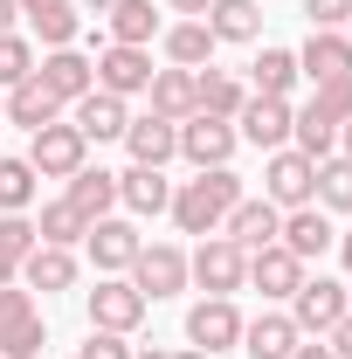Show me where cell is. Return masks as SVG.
Here are the masks:
<instances>
[{"instance_id": "14", "label": "cell", "mask_w": 352, "mask_h": 359, "mask_svg": "<svg viewBox=\"0 0 352 359\" xmlns=\"http://www.w3.org/2000/svg\"><path fill=\"white\" fill-rule=\"evenodd\" d=\"M83 249H90V263L104 269V276H125V269H132V256L145 249V235H138L132 222L97 215V222H90V235H83Z\"/></svg>"}, {"instance_id": "4", "label": "cell", "mask_w": 352, "mask_h": 359, "mask_svg": "<svg viewBox=\"0 0 352 359\" xmlns=\"http://www.w3.org/2000/svg\"><path fill=\"white\" fill-rule=\"evenodd\" d=\"M21 159H28L42 180H69L90 159V138L76 132L69 118H55V125H42V132H28V152H21Z\"/></svg>"}, {"instance_id": "53", "label": "cell", "mask_w": 352, "mask_h": 359, "mask_svg": "<svg viewBox=\"0 0 352 359\" xmlns=\"http://www.w3.org/2000/svg\"><path fill=\"white\" fill-rule=\"evenodd\" d=\"M346 42H352V14H346Z\"/></svg>"}, {"instance_id": "1", "label": "cell", "mask_w": 352, "mask_h": 359, "mask_svg": "<svg viewBox=\"0 0 352 359\" xmlns=\"http://www.w3.org/2000/svg\"><path fill=\"white\" fill-rule=\"evenodd\" d=\"M235 201H242V173H235V166H208V173H194L173 194L166 215L180 222V235H221V222H228Z\"/></svg>"}, {"instance_id": "26", "label": "cell", "mask_w": 352, "mask_h": 359, "mask_svg": "<svg viewBox=\"0 0 352 359\" xmlns=\"http://www.w3.org/2000/svg\"><path fill=\"white\" fill-rule=\"evenodd\" d=\"M201 21H208L215 42H256V35H263V7H256V0H215Z\"/></svg>"}, {"instance_id": "55", "label": "cell", "mask_w": 352, "mask_h": 359, "mask_svg": "<svg viewBox=\"0 0 352 359\" xmlns=\"http://www.w3.org/2000/svg\"><path fill=\"white\" fill-rule=\"evenodd\" d=\"M346 297H352V290H346Z\"/></svg>"}, {"instance_id": "48", "label": "cell", "mask_w": 352, "mask_h": 359, "mask_svg": "<svg viewBox=\"0 0 352 359\" xmlns=\"http://www.w3.org/2000/svg\"><path fill=\"white\" fill-rule=\"evenodd\" d=\"M339 263L352 269V228H346V235H339Z\"/></svg>"}, {"instance_id": "36", "label": "cell", "mask_w": 352, "mask_h": 359, "mask_svg": "<svg viewBox=\"0 0 352 359\" xmlns=\"http://www.w3.org/2000/svg\"><path fill=\"white\" fill-rule=\"evenodd\" d=\"M35 76V42L28 35H0V90L28 83Z\"/></svg>"}, {"instance_id": "29", "label": "cell", "mask_w": 352, "mask_h": 359, "mask_svg": "<svg viewBox=\"0 0 352 359\" xmlns=\"http://www.w3.org/2000/svg\"><path fill=\"white\" fill-rule=\"evenodd\" d=\"M104 28H111V42H125V48H152L159 14H152V0H118V7L104 14Z\"/></svg>"}, {"instance_id": "35", "label": "cell", "mask_w": 352, "mask_h": 359, "mask_svg": "<svg viewBox=\"0 0 352 359\" xmlns=\"http://www.w3.org/2000/svg\"><path fill=\"white\" fill-rule=\"evenodd\" d=\"M48 346V325H42V311H28L21 325H7L0 332V359H35Z\"/></svg>"}, {"instance_id": "3", "label": "cell", "mask_w": 352, "mask_h": 359, "mask_svg": "<svg viewBox=\"0 0 352 359\" xmlns=\"http://www.w3.org/2000/svg\"><path fill=\"white\" fill-rule=\"evenodd\" d=\"M311 194H318V159H304L297 145H276L263 166V201L269 208H311Z\"/></svg>"}, {"instance_id": "20", "label": "cell", "mask_w": 352, "mask_h": 359, "mask_svg": "<svg viewBox=\"0 0 352 359\" xmlns=\"http://www.w3.org/2000/svg\"><path fill=\"white\" fill-rule=\"evenodd\" d=\"M297 325H290V311H263V318H242V353L249 359H290L297 353Z\"/></svg>"}, {"instance_id": "2", "label": "cell", "mask_w": 352, "mask_h": 359, "mask_svg": "<svg viewBox=\"0 0 352 359\" xmlns=\"http://www.w3.org/2000/svg\"><path fill=\"white\" fill-rule=\"evenodd\" d=\"M187 283H201L208 297H235L249 283V249H235L228 235H201V249L187 256Z\"/></svg>"}, {"instance_id": "21", "label": "cell", "mask_w": 352, "mask_h": 359, "mask_svg": "<svg viewBox=\"0 0 352 359\" xmlns=\"http://www.w3.org/2000/svg\"><path fill=\"white\" fill-rule=\"evenodd\" d=\"M118 201H125L132 215H166V208H173L166 166H125V173H118Z\"/></svg>"}, {"instance_id": "7", "label": "cell", "mask_w": 352, "mask_h": 359, "mask_svg": "<svg viewBox=\"0 0 352 359\" xmlns=\"http://www.w3.org/2000/svg\"><path fill=\"white\" fill-rule=\"evenodd\" d=\"M83 311H90V332H125V339H132L138 318H145V297H138L132 276H97V290L83 297Z\"/></svg>"}, {"instance_id": "41", "label": "cell", "mask_w": 352, "mask_h": 359, "mask_svg": "<svg viewBox=\"0 0 352 359\" xmlns=\"http://www.w3.org/2000/svg\"><path fill=\"white\" fill-rule=\"evenodd\" d=\"M304 14H311V28H346L352 0H304Z\"/></svg>"}, {"instance_id": "16", "label": "cell", "mask_w": 352, "mask_h": 359, "mask_svg": "<svg viewBox=\"0 0 352 359\" xmlns=\"http://www.w3.org/2000/svg\"><path fill=\"white\" fill-rule=\"evenodd\" d=\"M249 283L263 290V304H290V297H297V283H304V263H297L283 242H269V249L249 256Z\"/></svg>"}, {"instance_id": "45", "label": "cell", "mask_w": 352, "mask_h": 359, "mask_svg": "<svg viewBox=\"0 0 352 359\" xmlns=\"http://www.w3.org/2000/svg\"><path fill=\"white\" fill-rule=\"evenodd\" d=\"M290 359H339V353H332L325 339H318V346H311V339H297V353H290Z\"/></svg>"}, {"instance_id": "33", "label": "cell", "mask_w": 352, "mask_h": 359, "mask_svg": "<svg viewBox=\"0 0 352 359\" xmlns=\"http://www.w3.org/2000/svg\"><path fill=\"white\" fill-rule=\"evenodd\" d=\"M249 76H256V97H290V83H297V48H263L249 62Z\"/></svg>"}, {"instance_id": "32", "label": "cell", "mask_w": 352, "mask_h": 359, "mask_svg": "<svg viewBox=\"0 0 352 359\" xmlns=\"http://www.w3.org/2000/svg\"><path fill=\"white\" fill-rule=\"evenodd\" d=\"M325 215H352V159L346 152H332V159H318V194H311Z\"/></svg>"}, {"instance_id": "38", "label": "cell", "mask_w": 352, "mask_h": 359, "mask_svg": "<svg viewBox=\"0 0 352 359\" xmlns=\"http://www.w3.org/2000/svg\"><path fill=\"white\" fill-rule=\"evenodd\" d=\"M311 104H318V111H332V118L346 125V118H352V76H332V83H318V97H311Z\"/></svg>"}, {"instance_id": "17", "label": "cell", "mask_w": 352, "mask_h": 359, "mask_svg": "<svg viewBox=\"0 0 352 359\" xmlns=\"http://www.w3.org/2000/svg\"><path fill=\"white\" fill-rule=\"evenodd\" d=\"M297 76H311V83L352 76V42H346V28H311V42L297 48Z\"/></svg>"}, {"instance_id": "31", "label": "cell", "mask_w": 352, "mask_h": 359, "mask_svg": "<svg viewBox=\"0 0 352 359\" xmlns=\"http://www.w3.org/2000/svg\"><path fill=\"white\" fill-rule=\"evenodd\" d=\"M69 201H76V208H83L90 222H97V215H111V201H118V173H104V166H76V173H69Z\"/></svg>"}, {"instance_id": "37", "label": "cell", "mask_w": 352, "mask_h": 359, "mask_svg": "<svg viewBox=\"0 0 352 359\" xmlns=\"http://www.w3.org/2000/svg\"><path fill=\"white\" fill-rule=\"evenodd\" d=\"M35 35L48 48H69L76 42V7H55V14H35Z\"/></svg>"}, {"instance_id": "54", "label": "cell", "mask_w": 352, "mask_h": 359, "mask_svg": "<svg viewBox=\"0 0 352 359\" xmlns=\"http://www.w3.org/2000/svg\"><path fill=\"white\" fill-rule=\"evenodd\" d=\"M0 104H7V90H0Z\"/></svg>"}, {"instance_id": "12", "label": "cell", "mask_w": 352, "mask_h": 359, "mask_svg": "<svg viewBox=\"0 0 352 359\" xmlns=\"http://www.w3.org/2000/svg\"><path fill=\"white\" fill-rule=\"evenodd\" d=\"M276 242L297 256V263H318L325 249H339V228H332V215L311 201V208H290L283 215V228H276Z\"/></svg>"}, {"instance_id": "18", "label": "cell", "mask_w": 352, "mask_h": 359, "mask_svg": "<svg viewBox=\"0 0 352 359\" xmlns=\"http://www.w3.org/2000/svg\"><path fill=\"white\" fill-rule=\"evenodd\" d=\"M125 152H132V166H166V159H180V125L145 111V118L125 125Z\"/></svg>"}, {"instance_id": "39", "label": "cell", "mask_w": 352, "mask_h": 359, "mask_svg": "<svg viewBox=\"0 0 352 359\" xmlns=\"http://www.w3.org/2000/svg\"><path fill=\"white\" fill-rule=\"evenodd\" d=\"M76 359H132V339L125 332H90L83 346H76Z\"/></svg>"}, {"instance_id": "10", "label": "cell", "mask_w": 352, "mask_h": 359, "mask_svg": "<svg viewBox=\"0 0 352 359\" xmlns=\"http://www.w3.org/2000/svg\"><path fill=\"white\" fill-rule=\"evenodd\" d=\"M97 90H111V97H145V90H152V48L104 42L97 48Z\"/></svg>"}, {"instance_id": "19", "label": "cell", "mask_w": 352, "mask_h": 359, "mask_svg": "<svg viewBox=\"0 0 352 359\" xmlns=\"http://www.w3.org/2000/svg\"><path fill=\"white\" fill-rule=\"evenodd\" d=\"M69 125H76L90 145H104V138H125L132 111H125V97H111V90H90V97H76V104H69Z\"/></svg>"}, {"instance_id": "49", "label": "cell", "mask_w": 352, "mask_h": 359, "mask_svg": "<svg viewBox=\"0 0 352 359\" xmlns=\"http://www.w3.org/2000/svg\"><path fill=\"white\" fill-rule=\"evenodd\" d=\"M339 152H346V159H352V118H346V125H339Z\"/></svg>"}, {"instance_id": "46", "label": "cell", "mask_w": 352, "mask_h": 359, "mask_svg": "<svg viewBox=\"0 0 352 359\" xmlns=\"http://www.w3.org/2000/svg\"><path fill=\"white\" fill-rule=\"evenodd\" d=\"M166 7H173V14H187V21H201V14H208L215 0H166Z\"/></svg>"}, {"instance_id": "11", "label": "cell", "mask_w": 352, "mask_h": 359, "mask_svg": "<svg viewBox=\"0 0 352 359\" xmlns=\"http://www.w3.org/2000/svg\"><path fill=\"white\" fill-rule=\"evenodd\" d=\"M35 76H42V90L69 111L76 97H90V90H97V62H90V55H76V48H48L42 62H35Z\"/></svg>"}, {"instance_id": "34", "label": "cell", "mask_w": 352, "mask_h": 359, "mask_svg": "<svg viewBox=\"0 0 352 359\" xmlns=\"http://www.w3.org/2000/svg\"><path fill=\"white\" fill-rule=\"evenodd\" d=\"M35 166L28 159H0V215H28L35 208Z\"/></svg>"}, {"instance_id": "6", "label": "cell", "mask_w": 352, "mask_h": 359, "mask_svg": "<svg viewBox=\"0 0 352 359\" xmlns=\"http://www.w3.org/2000/svg\"><path fill=\"white\" fill-rule=\"evenodd\" d=\"M235 145H242V132H235L228 118H208V111L180 118V159H187L194 173H208V166H228V159H235Z\"/></svg>"}, {"instance_id": "9", "label": "cell", "mask_w": 352, "mask_h": 359, "mask_svg": "<svg viewBox=\"0 0 352 359\" xmlns=\"http://www.w3.org/2000/svg\"><path fill=\"white\" fill-rule=\"evenodd\" d=\"M187 346H201V353H235L242 346V311H235V297H201L194 311H187Z\"/></svg>"}, {"instance_id": "50", "label": "cell", "mask_w": 352, "mask_h": 359, "mask_svg": "<svg viewBox=\"0 0 352 359\" xmlns=\"http://www.w3.org/2000/svg\"><path fill=\"white\" fill-rule=\"evenodd\" d=\"M76 7H90V14H111V7H118V0H76Z\"/></svg>"}, {"instance_id": "30", "label": "cell", "mask_w": 352, "mask_h": 359, "mask_svg": "<svg viewBox=\"0 0 352 359\" xmlns=\"http://www.w3.org/2000/svg\"><path fill=\"white\" fill-rule=\"evenodd\" d=\"M145 97H152V111H159V118H194V69H152V90H145Z\"/></svg>"}, {"instance_id": "15", "label": "cell", "mask_w": 352, "mask_h": 359, "mask_svg": "<svg viewBox=\"0 0 352 359\" xmlns=\"http://www.w3.org/2000/svg\"><path fill=\"white\" fill-rule=\"evenodd\" d=\"M290 97H249L242 111H235V132L249 138V145H263V152H276V145H290Z\"/></svg>"}, {"instance_id": "23", "label": "cell", "mask_w": 352, "mask_h": 359, "mask_svg": "<svg viewBox=\"0 0 352 359\" xmlns=\"http://www.w3.org/2000/svg\"><path fill=\"white\" fill-rule=\"evenodd\" d=\"M0 118H7V125H21V132H42V125H55V118H62V104H55V97L42 90V76H28V83H14V90H7Z\"/></svg>"}, {"instance_id": "51", "label": "cell", "mask_w": 352, "mask_h": 359, "mask_svg": "<svg viewBox=\"0 0 352 359\" xmlns=\"http://www.w3.org/2000/svg\"><path fill=\"white\" fill-rule=\"evenodd\" d=\"M166 359H208V353H201V346H180V353H166Z\"/></svg>"}, {"instance_id": "24", "label": "cell", "mask_w": 352, "mask_h": 359, "mask_svg": "<svg viewBox=\"0 0 352 359\" xmlns=\"http://www.w3.org/2000/svg\"><path fill=\"white\" fill-rule=\"evenodd\" d=\"M159 42H166V62L173 69H208L215 62V35H208V21H173V28H159Z\"/></svg>"}, {"instance_id": "25", "label": "cell", "mask_w": 352, "mask_h": 359, "mask_svg": "<svg viewBox=\"0 0 352 359\" xmlns=\"http://www.w3.org/2000/svg\"><path fill=\"white\" fill-rule=\"evenodd\" d=\"M242 104H249V90L235 83L228 69H194V111H208V118H228V125H235Z\"/></svg>"}, {"instance_id": "28", "label": "cell", "mask_w": 352, "mask_h": 359, "mask_svg": "<svg viewBox=\"0 0 352 359\" xmlns=\"http://www.w3.org/2000/svg\"><path fill=\"white\" fill-rule=\"evenodd\" d=\"M35 235H42L48 249H76V242L90 235V215L69 201V194H62V201H48L42 215H35Z\"/></svg>"}, {"instance_id": "27", "label": "cell", "mask_w": 352, "mask_h": 359, "mask_svg": "<svg viewBox=\"0 0 352 359\" xmlns=\"http://www.w3.org/2000/svg\"><path fill=\"white\" fill-rule=\"evenodd\" d=\"M290 145H297L304 159H332V152H339V118L318 111V104H304V111L290 118Z\"/></svg>"}, {"instance_id": "13", "label": "cell", "mask_w": 352, "mask_h": 359, "mask_svg": "<svg viewBox=\"0 0 352 359\" xmlns=\"http://www.w3.org/2000/svg\"><path fill=\"white\" fill-rule=\"evenodd\" d=\"M276 228H283V208H269L263 194H242V201L228 208L221 235H228L235 249H249V256H256V249H269V242H276Z\"/></svg>"}, {"instance_id": "8", "label": "cell", "mask_w": 352, "mask_h": 359, "mask_svg": "<svg viewBox=\"0 0 352 359\" xmlns=\"http://www.w3.org/2000/svg\"><path fill=\"white\" fill-rule=\"evenodd\" d=\"M132 283L145 304H159V297H180L187 290V249H173V242H145L132 256Z\"/></svg>"}, {"instance_id": "52", "label": "cell", "mask_w": 352, "mask_h": 359, "mask_svg": "<svg viewBox=\"0 0 352 359\" xmlns=\"http://www.w3.org/2000/svg\"><path fill=\"white\" fill-rule=\"evenodd\" d=\"M132 359H166V353H152V346H145V353H132Z\"/></svg>"}, {"instance_id": "5", "label": "cell", "mask_w": 352, "mask_h": 359, "mask_svg": "<svg viewBox=\"0 0 352 359\" xmlns=\"http://www.w3.org/2000/svg\"><path fill=\"white\" fill-rule=\"evenodd\" d=\"M346 311H352L346 283H332V276H311V269H304V283H297V297H290V325H297L304 339H325V332H332Z\"/></svg>"}, {"instance_id": "43", "label": "cell", "mask_w": 352, "mask_h": 359, "mask_svg": "<svg viewBox=\"0 0 352 359\" xmlns=\"http://www.w3.org/2000/svg\"><path fill=\"white\" fill-rule=\"evenodd\" d=\"M14 7H21V14L35 21V14H55V7H76V0H14Z\"/></svg>"}, {"instance_id": "47", "label": "cell", "mask_w": 352, "mask_h": 359, "mask_svg": "<svg viewBox=\"0 0 352 359\" xmlns=\"http://www.w3.org/2000/svg\"><path fill=\"white\" fill-rule=\"evenodd\" d=\"M14 14H21V7H14V0H0V35H14Z\"/></svg>"}, {"instance_id": "42", "label": "cell", "mask_w": 352, "mask_h": 359, "mask_svg": "<svg viewBox=\"0 0 352 359\" xmlns=\"http://www.w3.org/2000/svg\"><path fill=\"white\" fill-rule=\"evenodd\" d=\"M325 346H332V353H339V359H352V311L339 318V325H332V332H325Z\"/></svg>"}, {"instance_id": "22", "label": "cell", "mask_w": 352, "mask_h": 359, "mask_svg": "<svg viewBox=\"0 0 352 359\" xmlns=\"http://www.w3.org/2000/svg\"><path fill=\"white\" fill-rule=\"evenodd\" d=\"M21 283H28V290H42V297H55V290H69V283H76V256H69V249L35 242V249L21 256Z\"/></svg>"}, {"instance_id": "40", "label": "cell", "mask_w": 352, "mask_h": 359, "mask_svg": "<svg viewBox=\"0 0 352 359\" xmlns=\"http://www.w3.org/2000/svg\"><path fill=\"white\" fill-rule=\"evenodd\" d=\"M28 311H35V290H28V283H0V332L21 325Z\"/></svg>"}, {"instance_id": "44", "label": "cell", "mask_w": 352, "mask_h": 359, "mask_svg": "<svg viewBox=\"0 0 352 359\" xmlns=\"http://www.w3.org/2000/svg\"><path fill=\"white\" fill-rule=\"evenodd\" d=\"M0 283H21V256H14L7 242H0Z\"/></svg>"}]
</instances>
